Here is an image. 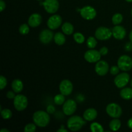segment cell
Returning <instances> with one entry per match:
<instances>
[{"mask_svg": "<svg viewBox=\"0 0 132 132\" xmlns=\"http://www.w3.org/2000/svg\"><path fill=\"white\" fill-rule=\"evenodd\" d=\"M34 122L40 128H45L50 123V117L47 112L43 110H38L34 112L33 114Z\"/></svg>", "mask_w": 132, "mask_h": 132, "instance_id": "6da1fadb", "label": "cell"}, {"mask_svg": "<svg viewBox=\"0 0 132 132\" xmlns=\"http://www.w3.org/2000/svg\"><path fill=\"white\" fill-rule=\"evenodd\" d=\"M85 124V122L82 117L79 116H72L68 119L67 127L71 131H77L81 130Z\"/></svg>", "mask_w": 132, "mask_h": 132, "instance_id": "7a4b0ae2", "label": "cell"}, {"mask_svg": "<svg viewBox=\"0 0 132 132\" xmlns=\"http://www.w3.org/2000/svg\"><path fill=\"white\" fill-rule=\"evenodd\" d=\"M117 66L123 72L130 71L132 68V59L128 55H121L117 61Z\"/></svg>", "mask_w": 132, "mask_h": 132, "instance_id": "3957f363", "label": "cell"}, {"mask_svg": "<svg viewBox=\"0 0 132 132\" xmlns=\"http://www.w3.org/2000/svg\"><path fill=\"white\" fill-rule=\"evenodd\" d=\"M107 114L112 118H119L122 113L121 107L117 103H110L106 108Z\"/></svg>", "mask_w": 132, "mask_h": 132, "instance_id": "277c9868", "label": "cell"}, {"mask_svg": "<svg viewBox=\"0 0 132 132\" xmlns=\"http://www.w3.org/2000/svg\"><path fill=\"white\" fill-rule=\"evenodd\" d=\"M112 35V31L105 27H100L95 30V36L97 39L100 41H106L110 39Z\"/></svg>", "mask_w": 132, "mask_h": 132, "instance_id": "5b68a950", "label": "cell"}, {"mask_svg": "<svg viewBox=\"0 0 132 132\" xmlns=\"http://www.w3.org/2000/svg\"><path fill=\"white\" fill-rule=\"evenodd\" d=\"M28 105V99L26 96L22 94L15 95L14 99V106L16 110L21 112L27 108Z\"/></svg>", "mask_w": 132, "mask_h": 132, "instance_id": "8992f818", "label": "cell"}, {"mask_svg": "<svg viewBox=\"0 0 132 132\" xmlns=\"http://www.w3.org/2000/svg\"><path fill=\"white\" fill-rule=\"evenodd\" d=\"M40 5L44 6L45 11L49 14H55L59 9V4L57 0H45L40 3Z\"/></svg>", "mask_w": 132, "mask_h": 132, "instance_id": "52a82bcc", "label": "cell"}, {"mask_svg": "<svg viewBox=\"0 0 132 132\" xmlns=\"http://www.w3.org/2000/svg\"><path fill=\"white\" fill-rule=\"evenodd\" d=\"M130 76L126 72L117 74L114 79V83L119 88H123L128 84L130 81Z\"/></svg>", "mask_w": 132, "mask_h": 132, "instance_id": "ba28073f", "label": "cell"}, {"mask_svg": "<svg viewBox=\"0 0 132 132\" xmlns=\"http://www.w3.org/2000/svg\"><path fill=\"white\" fill-rule=\"evenodd\" d=\"M80 14L81 17L86 20H92L96 17L97 12L92 6H85L81 9Z\"/></svg>", "mask_w": 132, "mask_h": 132, "instance_id": "9c48e42d", "label": "cell"}, {"mask_svg": "<svg viewBox=\"0 0 132 132\" xmlns=\"http://www.w3.org/2000/svg\"><path fill=\"white\" fill-rule=\"evenodd\" d=\"M77 110V103L74 100L68 99L63 106V112L66 116H72Z\"/></svg>", "mask_w": 132, "mask_h": 132, "instance_id": "30bf717a", "label": "cell"}, {"mask_svg": "<svg viewBox=\"0 0 132 132\" xmlns=\"http://www.w3.org/2000/svg\"><path fill=\"white\" fill-rule=\"evenodd\" d=\"M84 57H85V60L88 63H97L100 61L101 54H100L99 51L92 49V50H89L85 52Z\"/></svg>", "mask_w": 132, "mask_h": 132, "instance_id": "8fae6325", "label": "cell"}, {"mask_svg": "<svg viewBox=\"0 0 132 132\" xmlns=\"http://www.w3.org/2000/svg\"><path fill=\"white\" fill-rule=\"evenodd\" d=\"M63 19L61 15L57 14H54L51 15L47 21V26L49 29L50 30H56L59 28L62 24Z\"/></svg>", "mask_w": 132, "mask_h": 132, "instance_id": "7c38bea8", "label": "cell"}, {"mask_svg": "<svg viewBox=\"0 0 132 132\" xmlns=\"http://www.w3.org/2000/svg\"><path fill=\"white\" fill-rule=\"evenodd\" d=\"M59 91L64 96L70 95L73 91V84L70 80H63L59 85Z\"/></svg>", "mask_w": 132, "mask_h": 132, "instance_id": "4fadbf2b", "label": "cell"}, {"mask_svg": "<svg viewBox=\"0 0 132 132\" xmlns=\"http://www.w3.org/2000/svg\"><path fill=\"white\" fill-rule=\"evenodd\" d=\"M95 70L99 76H106L109 71V64L105 61H99L95 64Z\"/></svg>", "mask_w": 132, "mask_h": 132, "instance_id": "5bb4252c", "label": "cell"}, {"mask_svg": "<svg viewBox=\"0 0 132 132\" xmlns=\"http://www.w3.org/2000/svg\"><path fill=\"white\" fill-rule=\"evenodd\" d=\"M54 33L52 30L44 29L40 32L39 39L40 42L42 43L43 44L46 45L51 42L52 40L54 39Z\"/></svg>", "mask_w": 132, "mask_h": 132, "instance_id": "9a60e30c", "label": "cell"}, {"mask_svg": "<svg viewBox=\"0 0 132 132\" xmlns=\"http://www.w3.org/2000/svg\"><path fill=\"white\" fill-rule=\"evenodd\" d=\"M112 35L116 39L122 40L126 37V30L121 25H116L112 30Z\"/></svg>", "mask_w": 132, "mask_h": 132, "instance_id": "2e32d148", "label": "cell"}, {"mask_svg": "<svg viewBox=\"0 0 132 132\" xmlns=\"http://www.w3.org/2000/svg\"><path fill=\"white\" fill-rule=\"evenodd\" d=\"M41 22H42L41 15L37 13H34V14H32L28 18V24L30 27L35 28L39 26Z\"/></svg>", "mask_w": 132, "mask_h": 132, "instance_id": "e0dca14e", "label": "cell"}, {"mask_svg": "<svg viewBox=\"0 0 132 132\" xmlns=\"http://www.w3.org/2000/svg\"><path fill=\"white\" fill-rule=\"evenodd\" d=\"M97 117V112L94 108H88L83 113V119L86 121H92Z\"/></svg>", "mask_w": 132, "mask_h": 132, "instance_id": "ac0fdd59", "label": "cell"}, {"mask_svg": "<svg viewBox=\"0 0 132 132\" xmlns=\"http://www.w3.org/2000/svg\"><path fill=\"white\" fill-rule=\"evenodd\" d=\"M12 90L14 92L19 94L23 89V82L19 79H14L12 82Z\"/></svg>", "mask_w": 132, "mask_h": 132, "instance_id": "d6986e66", "label": "cell"}, {"mask_svg": "<svg viewBox=\"0 0 132 132\" xmlns=\"http://www.w3.org/2000/svg\"><path fill=\"white\" fill-rule=\"evenodd\" d=\"M120 96L125 100L132 99V88H123L120 92Z\"/></svg>", "mask_w": 132, "mask_h": 132, "instance_id": "ffe728a7", "label": "cell"}, {"mask_svg": "<svg viewBox=\"0 0 132 132\" xmlns=\"http://www.w3.org/2000/svg\"><path fill=\"white\" fill-rule=\"evenodd\" d=\"M54 40L57 45L61 46L64 45L66 42L65 36L62 32H57L54 34Z\"/></svg>", "mask_w": 132, "mask_h": 132, "instance_id": "44dd1931", "label": "cell"}, {"mask_svg": "<svg viewBox=\"0 0 132 132\" xmlns=\"http://www.w3.org/2000/svg\"><path fill=\"white\" fill-rule=\"evenodd\" d=\"M62 31H63V34L70 36L73 33L74 28H73V26L72 25V24H71L70 23L66 22L62 25Z\"/></svg>", "mask_w": 132, "mask_h": 132, "instance_id": "7402d4cb", "label": "cell"}, {"mask_svg": "<svg viewBox=\"0 0 132 132\" xmlns=\"http://www.w3.org/2000/svg\"><path fill=\"white\" fill-rule=\"evenodd\" d=\"M121 126V121L119 119V118H113V120L110 122L109 127L112 131H116L119 130Z\"/></svg>", "mask_w": 132, "mask_h": 132, "instance_id": "603a6c76", "label": "cell"}, {"mask_svg": "<svg viewBox=\"0 0 132 132\" xmlns=\"http://www.w3.org/2000/svg\"><path fill=\"white\" fill-rule=\"evenodd\" d=\"M122 20H123V16L120 13H116L112 16V21L114 25H119L122 23Z\"/></svg>", "mask_w": 132, "mask_h": 132, "instance_id": "cb8c5ba5", "label": "cell"}, {"mask_svg": "<svg viewBox=\"0 0 132 132\" xmlns=\"http://www.w3.org/2000/svg\"><path fill=\"white\" fill-rule=\"evenodd\" d=\"M90 130L92 132H103L104 131V129L102 126L101 125H100L98 122H92L90 125Z\"/></svg>", "mask_w": 132, "mask_h": 132, "instance_id": "d4e9b609", "label": "cell"}, {"mask_svg": "<svg viewBox=\"0 0 132 132\" xmlns=\"http://www.w3.org/2000/svg\"><path fill=\"white\" fill-rule=\"evenodd\" d=\"M54 101L57 105H62L65 102V97L63 94H60L55 95L54 98Z\"/></svg>", "mask_w": 132, "mask_h": 132, "instance_id": "484cf974", "label": "cell"}, {"mask_svg": "<svg viewBox=\"0 0 132 132\" xmlns=\"http://www.w3.org/2000/svg\"><path fill=\"white\" fill-rule=\"evenodd\" d=\"M97 44V41L96 40V37L95 38L94 37L90 36L88 38L86 45L90 49H94L96 46Z\"/></svg>", "mask_w": 132, "mask_h": 132, "instance_id": "4316f807", "label": "cell"}, {"mask_svg": "<svg viewBox=\"0 0 132 132\" xmlns=\"http://www.w3.org/2000/svg\"><path fill=\"white\" fill-rule=\"evenodd\" d=\"M73 39L75 40L76 43L79 44H82L85 42V37L83 36V34L80 32H76L73 34Z\"/></svg>", "mask_w": 132, "mask_h": 132, "instance_id": "83f0119b", "label": "cell"}, {"mask_svg": "<svg viewBox=\"0 0 132 132\" xmlns=\"http://www.w3.org/2000/svg\"><path fill=\"white\" fill-rule=\"evenodd\" d=\"M1 117L4 119H9L12 117V113L10 110L8 109V108H5V109L1 110Z\"/></svg>", "mask_w": 132, "mask_h": 132, "instance_id": "f1b7e54d", "label": "cell"}, {"mask_svg": "<svg viewBox=\"0 0 132 132\" xmlns=\"http://www.w3.org/2000/svg\"><path fill=\"white\" fill-rule=\"evenodd\" d=\"M19 32L22 35L28 34L30 32L29 26L27 24H25V23L21 24L19 28Z\"/></svg>", "mask_w": 132, "mask_h": 132, "instance_id": "f546056e", "label": "cell"}, {"mask_svg": "<svg viewBox=\"0 0 132 132\" xmlns=\"http://www.w3.org/2000/svg\"><path fill=\"white\" fill-rule=\"evenodd\" d=\"M36 124L34 123H29L26 125L24 128V132H34L36 130Z\"/></svg>", "mask_w": 132, "mask_h": 132, "instance_id": "4dcf8cb0", "label": "cell"}, {"mask_svg": "<svg viewBox=\"0 0 132 132\" xmlns=\"http://www.w3.org/2000/svg\"><path fill=\"white\" fill-rule=\"evenodd\" d=\"M7 85V80L3 76H0V89L3 90Z\"/></svg>", "mask_w": 132, "mask_h": 132, "instance_id": "1f68e13d", "label": "cell"}, {"mask_svg": "<svg viewBox=\"0 0 132 132\" xmlns=\"http://www.w3.org/2000/svg\"><path fill=\"white\" fill-rule=\"evenodd\" d=\"M120 71V68L118 66H113L111 67L110 70V72L113 76H117L119 74V72Z\"/></svg>", "mask_w": 132, "mask_h": 132, "instance_id": "d6a6232c", "label": "cell"}, {"mask_svg": "<svg viewBox=\"0 0 132 132\" xmlns=\"http://www.w3.org/2000/svg\"><path fill=\"white\" fill-rule=\"evenodd\" d=\"M46 112L49 113V114H52V113H54L55 112V108L54 106L52 105H49L48 106L47 108H46Z\"/></svg>", "mask_w": 132, "mask_h": 132, "instance_id": "836d02e7", "label": "cell"}, {"mask_svg": "<svg viewBox=\"0 0 132 132\" xmlns=\"http://www.w3.org/2000/svg\"><path fill=\"white\" fill-rule=\"evenodd\" d=\"M99 52L101 54V55H106L108 53V48L106 46H103L99 50Z\"/></svg>", "mask_w": 132, "mask_h": 132, "instance_id": "e575fe53", "label": "cell"}, {"mask_svg": "<svg viewBox=\"0 0 132 132\" xmlns=\"http://www.w3.org/2000/svg\"><path fill=\"white\" fill-rule=\"evenodd\" d=\"M15 93L14 92L12 91H9L7 93H6V97L9 98V99H14V97H15Z\"/></svg>", "mask_w": 132, "mask_h": 132, "instance_id": "d590c367", "label": "cell"}, {"mask_svg": "<svg viewBox=\"0 0 132 132\" xmlns=\"http://www.w3.org/2000/svg\"><path fill=\"white\" fill-rule=\"evenodd\" d=\"M125 48L126 51H131L132 50V43H127L125 46Z\"/></svg>", "mask_w": 132, "mask_h": 132, "instance_id": "8d00e7d4", "label": "cell"}, {"mask_svg": "<svg viewBox=\"0 0 132 132\" xmlns=\"http://www.w3.org/2000/svg\"><path fill=\"white\" fill-rule=\"evenodd\" d=\"M6 7V4L3 0H0V11L3 12L5 9Z\"/></svg>", "mask_w": 132, "mask_h": 132, "instance_id": "74e56055", "label": "cell"}, {"mask_svg": "<svg viewBox=\"0 0 132 132\" xmlns=\"http://www.w3.org/2000/svg\"><path fill=\"white\" fill-rule=\"evenodd\" d=\"M128 126L129 127V128L132 130V117L128 121Z\"/></svg>", "mask_w": 132, "mask_h": 132, "instance_id": "f35d334b", "label": "cell"}, {"mask_svg": "<svg viewBox=\"0 0 132 132\" xmlns=\"http://www.w3.org/2000/svg\"><path fill=\"white\" fill-rule=\"evenodd\" d=\"M64 126H61V128L60 129H59V130H57V131L58 132H67V129H64Z\"/></svg>", "mask_w": 132, "mask_h": 132, "instance_id": "ab89813d", "label": "cell"}, {"mask_svg": "<svg viewBox=\"0 0 132 132\" xmlns=\"http://www.w3.org/2000/svg\"><path fill=\"white\" fill-rule=\"evenodd\" d=\"M129 38H130V41L132 43V30H131V32H130V35H129Z\"/></svg>", "mask_w": 132, "mask_h": 132, "instance_id": "60d3db41", "label": "cell"}, {"mask_svg": "<svg viewBox=\"0 0 132 132\" xmlns=\"http://www.w3.org/2000/svg\"><path fill=\"white\" fill-rule=\"evenodd\" d=\"M1 132H9V130H7V129H5V128H3L2 129V130H1Z\"/></svg>", "mask_w": 132, "mask_h": 132, "instance_id": "b9f144b4", "label": "cell"}, {"mask_svg": "<svg viewBox=\"0 0 132 132\" xmlns=\"http://www.w3.org/2000/svg\"><path fill=\"white\" fill-rule=\"evenodd\" d=\"M125 1H126L127 2H129V3L132 2V0H125Z\"/></svg>", "mask_w": 132, "mask_h": 132, "instance_id": "7bdbcfd3", "label": "cell"}, {"mask_svg": "<svg viewBox=\"0 0 132 132\" xmlns=\"http://www.w3.org/2000/svg\"><path fill=\"white\" fill-rule=\"evenodd\" d=\"M130 85H131V87L132 88V79L131 80V82H130Z\"/></svg>", "mask_w": 132, "mask_h": 132, "instance_id": "ee69618b", "label": "cell"}, {"mask_svg": "<svg viewBox=\"0 0 132 132\" xmlns=\"http://www.w3.org/2000/svg\"><path fill=\"white\" fill-rule=\"evenodd\" d=\"M37 1H43V0H37Z\"/></svg>", "mask_w": 132, "mask_h": 132, "instance_id": "f6af8a7d", "label": "cell"}, {"mask_svg": "<svg viewBox=\"0 0 132 132\" xmlns=\"http://www.w3.org/2000/svg\"><path fill=\"white\" fill-rule=\"evenodd\" d=\"M131 16H132V9H131Z\"/></svg>", "mask_w": 132, "mask_h": 132, "instance_id": "bcb514c9", "label": "cell"}]
</instances>
